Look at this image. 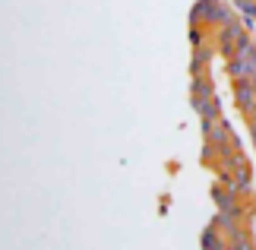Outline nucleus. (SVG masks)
<instances>
[{
  "mask_svg": "<svg viewBox=\"0 0 256 250\" xmlns=\"http://www.w3.org/2000/svg\"><path fill=\"white\" fill-rule=\"evenodd\" d=\"M212 57H215V45H212V42L196 45V48H193V61H190V76H202V73H209Z\"/></svg>",
  "mask_w": 256,
  "mask_h": 250,
  "instance_id": "f257e3e1",
  "label": "nucleus"
},
{
  "mask_svg": "<svg viewBox=\"0 0 256 250\" xmlns=\"http://www.w3.org/2000/svg\"><path fill=\"white\" fill-rule=\"evenodd\" d=\"M234 102H238L240 114H247L250 108L256 105V83H253V79H240V83H234Z\"/></svg>",
  "mask_w": 256,
  "mask_h": 250,
  "instance_id": "f03ea898",
  "label": "nucleus"
},
{
  "mask_svg": "<svg viewBox=\"0 0 256 250\" xmlns=\"http://www.w3.org/2000/svg\"><path fill=\"white\" fill-rule=\"evenodd\" d=\"M190 105H193L196 117H200V124H202V121H218V117H222V102H218V95H215V98H202V102L190 98Z\"/></svg>",
  "mask_w": 256,
  "mask_h": 250,
  "instance_id": "7ed1b4c3",
  "label": "nucleus"
},
{
  "mask_svg": "<svg viewBox=\"0 0 256 250\" xmlns=\"http://www.w3.org/2000/svg\"><path fill=\"white\" fill-rule=\"evenodd\" d=\"M200 247L202 250H228V237H224L218 228L209 222V225L202 228V234H200Z\"/></svg>",
  "mask_w": 256,
  "mask_h": 250,
  "instance_id": "20e7f679",
  "label": "nucleus"
},
{
  "mask_svg": "<svg viewBox=\"0 0 256 250\" xmlns=\"http://www.w3.org/2000/svg\"><path fill=\"white\" fill-rule=\"evenodd\" d=\"M190 98H196V102H202V98H215V83H212L209 73L190 79Z\"/></svg>",
  "mask_w": 256,
  "mask_h": 250,
  "instance_id": "39448f33",
  "label": "nucleus"
},
{
  "mask_svg": "<svg viewBox=\"0 0 256 250\" xmlns=\"http://www.w3.org/2000/svg\"><path fill=\"white\" fill-rule=\"evenodd\" d=\"M228 250H256V247H253V237L247 234V228H244L238 237H231V241H228Z\"/></svg>",
  "mask_w": 256,
  "mask_h": 250,
  "instance_id": "423d86ee",
  "label": "nucleus"
}]
</instances>
